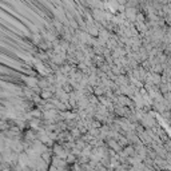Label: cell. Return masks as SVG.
<instances>
[{"instance_id":"6da1fadb","label":"cell","mask_w":171,"mask_h":171,"mask_svg":"<svg viewBox=\"0 0 171 171\" xmlns=\"http://www.w3.org/2000/svg\"><path fill=\"white\" fill-rule=\"evenodd\" d=\"M106 140H107L106 143H107V147H110V150H114L118 154H120L123 151V147L120 146L116 139H106Z\"/></svg>"},{"instance_id":"7a4b0ae2","label":"cell","mask_w":171,"mask_h":171,"mask_svg":"<svg viewBox=\"0 0 171 171\" xmlns=\"http://www.w3.org/2000/svg\"><path fill=\"white\" fill-rule=\"evenodd\" d=\"M24 83L27 84L28 88L36 90L37 87H39V80H37L35 76H25V78H24Z\"/></svg>"},{"instance_id":"3957f363","label":"cell","mask_w":171,"mask_h":171,"mask_svg":"<svg viewBox=\"0 0 171 171\" xmlns=\"http://www.w3.org/2000/svg\"><path fill=\"white\" fill-rule=\"evenodd\" d=\"M40 96H41V99H43V100L50 102V100L52 99V96H55V95H54V92H52L50 88H47V90H41Z\"/></svg>"},{"instance_id":"277c9868","label":"cell","mask_w":171,"mask_h":171,"mask_svg":"<svg viewBox=\"0 0 171 171\" xmlns=\"http://www.w3.org/2000/svg\"><path fill=\"white\" fill-rule=\"evenodd\" d=\"M70 134L72 135V136H74V139L75 140H78V139H80L82 138V132H80V130H79V128L78 127H74V128H71V132H70Z\"/></svg>"},{"instance_id":"5b68a950","label":"cell","mask_w":171,"mask_h":171,"mask_svg":"<svg viewBox=\"0 0 171 171\" xmlns=\"http://www.w3.org/2000/svg\"><path fill=\"white\" fill-rule=\"evenodd\" d=\"M118 142H119V144H120L122 147H123V149H124V147H127L128 144H130V140H128V139L126 138V136H123V135H120V136H119Z\"/></svg>"},{"instance_id":"8992f818","label":"cell","mask_w":171,"mask_h":171,"mask_svg":"<svg viewBox=\"0 0 171 171\" xmlns=\"http://www.w3.org/2000/svg\"><path fill=\"white\" fill-rule=\"evenodd\" d=\"M66 162L67 163H70V165H75V163H78V159H76V157H75L74 154H68L67 155V159H66Z\"/></svg>"},{"instance_id":"52a82bcc","label":"cell","mask_w":171,"mask_h":171,"mask_svg":"<svg viewBox=\"0 0 171 171\" xmlns=\"http://www.w3.org/2000/svg\"><path fill=\"white\" fill-rule=\"evenodd\" d=\"M48 171H60V170H58V169H56V167H54V166H51V167H50V170H48Z\"/></svg>"}]
</instances>
